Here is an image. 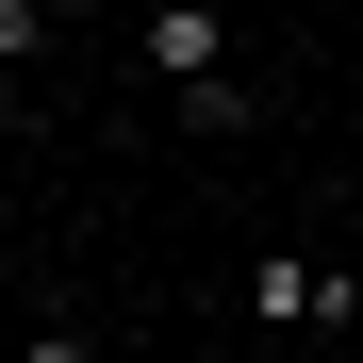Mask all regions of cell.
<instances>
[{
    "mask_svg": "<svg viewBox=\"0 0 363 363\" xmlns=\"http://www.w3.org/2000/svg\"><path fill=\"white\" fill-rule=\"evenodd\" d=\"M17 363H99V347H83V330H33V347H17Z\"/></svg>",
    "mask_w": 363,
    "mask_h": 363,
    "instance_id": "obj_3",
    "label": "cell"
},
{
    "mask_svg": "<svg viewBox=\"0 0 363 363\" xmlns=\"http://www.w3.org/2000/svg\"><path fill=\"white\" fill-rule=\"evenodd\" d=\"M133 50H149V83H165V99H182V83H231V33L199 17V0H182V17H149Z\"/></svg>",
    "mask_w": 363,
    "mask_h": 363,
    "instance_id": "obj_2",
    "label": "cell"
},
{
    "mask_svg": "<svg viewBox=\"0 0 363 363\" xmlns=\"http://www.w3.org/2000/svg\"><path fill=\"white\" fill-rule=\"evenodd\" d=\"M0 133H17V67H0Z\"/></svg>",
    "mask_w": 363,
    "mask_h": 363,
    "instance_id": "obj_4",
    "label": "cell"
},
{
    "mask_svg": "<svg viewBox=\"0 0 363 363\" xmlns=\"http://www.w3.org/2000/svg\"><path fill=\"white\" fill-rule=\"evenodd\" d=\"M248 314H264V330H347V314H363V264H297V248H281V264H248Z\"/></svg>",
    "mask_w": 363,
    "mask_h": 363,
    "instance_id": "obj_1",
    "label": "cell"
}]
</instances>
